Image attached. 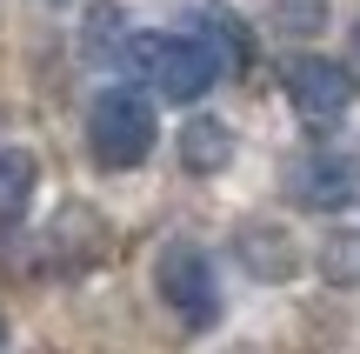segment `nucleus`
Segmentation results:
<instances>
[{
    "label": "nucleus",
    "instance_id": "9",
    "mask_svg": "<svg viewBox=\"0 0 360 354\" xmlns=\"http://www.w3.org/2000/svg\"><path fill=\"white\" fill-rule=\"evenodd\" d=\"M34 194H40V160L27 147H0V227L27 221Z\"/></svg>",
    "mask_w": 360,
    "mask_h": 354
},
{
    "label": "nucleus",
    "instance_id": "8",
    "mask_svg": "<svg viewBox=\"0 0 360 354\" xmlns=\"http://www.w3.org/2000/svg\"><path fill=\"white\" fill-rule=\"evenodd\" d=\"M233 160V127L214 114H193L187 127H180V167L187 174H220Z\"/></svg>",
    "mask_w": 360,
    "mask_h": 354
},
{
    "label": "nucleus",
    "instance_id": "5",
    "mask_svg": "<svg viewBox=\"0 0 360 354\" xmlns=\"http://www.w3.org/2000/svg\"><path fill=\"white\" fill-rule=\"evenodd\" d=\"M281 80H287V101H294V114L314 120V127H334V120L354 107V67L327 61V53H294Z\"/></svg>",
    "mask_w": 360,
    "mask_h": 354
},
{
    "label": "nucleus",
    "instance_id": "3",
    "mask_svg": "<svg viewBox=\"0 0 360 354\" xmlns=\"http://www.w3.org/2000/svg\"><path fill=\"white\" fill-rule=\"evenodd\" d=\"M154 294L167 301V315L180 328H193V334L220 321V274L193 241H167L154 254Z\"/></svg>",
    "mask_w": 360,
    "mask_h": 354
},
{
    "label": "nucleus",
    "instance_id": "6",
    "mask_svg": "<svg viewBox=\"0 0 360 354\" xmlns=\"http://www.w3.org/2000/svg\"><path fill=\"white\" fill-rule=\"evenodd\" d=\"M193 34H200L207 47H214L220 74H247V67H254V27H247L233 7H220V0L193 7Z\"/></svg>",
    "mask_w": 360,
    "mask_h": 354
},
{
    "label": "nucleus",
    "instance_id": "4",
    "mask_svg": "<svg viewBox=\"0 0 360 354\" xmlns=\"http://www.w3.org/2000/svg\"><path fill=\"white\" fill-rule=\"evenodd\" d=\"M287 194L307 214L354 208L360 201V154H347V147H314V154H300L294 167H287Z\"/></svg>",
    "mask_w": 360,
    "mask_h": 354
},
{
    "label": "nucleus",
    "instance_id": "10",
    "mask_svg": "<svg viewBox=\"0 0 360 354\" xmlns=\"http://www.w3.org/2000/svg\"><path fill=\"white\" fill-rule=\"evenodd\" d=\"M347 53H354V74H360V20H354V34H347Z\"/></svg>",
    "mask_w": 360,
    "mask_h": 354
},
{
    "label": "nucleus",
    "instance_id": "11",
    "mask_svg": "<svg viewBox=\"0 0 360 354\" xmlns=\"http://www.w3.org/2000/svg\"><path fill=\"white\" fill-rule=\"evenodd\" d=\"M0 341H7V328H0Z\"/></svg>",
    "mask_w": 360,
    "mask_h": 354
},
{
    "label": "nucleus",
    "instance_id": "1",
    "mask_svg": "<svg viewBox=\"0 0 360 354\" xmlns=\"http://www.w3.org/2000/svg\"><path fill=\"white\" fill-rule=\"evenodd\" d=\"M154 141H160V120H154V94H141V87H101L87 101V154L101 160L107 174H127V167H141L147 154H154Z\"/></svg>",
    "mask_w": 360,
    "mask_h": 354
},
{
    "label": "nucleus",
    "instance_id": "2",
    "mask_svg": "<svg viewBox=\"0 0 360 354\" xmlns=\"http://www.w3.org/2000/svg\"><path fill=\"white\" fill-rule=\"evenodd\" d=\"M134 67H141V80L174 107H193L220 80V61H214V47H207L200 34H141L134 40Z\"/></svg>",
    "mask_w": 360,
    "mask_h": 354
},
{
    "label": "nucleus",
    "instance_id": "7",
    "mask_svg": "<svg viewBox=\"0 0 360 354\" xmlns=\"http://www.w3.org/2000/svg\"><path fill=\"white\" fill-rule=\"evenodd\" d=\"M240 267L254 281H287L300 267V254H294V241H287L274 221H247L240 227Z\"/></svg>",
    "mask_w": 360,
    "mask_h": 354
}]
</instances>
